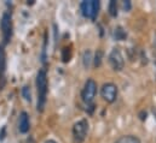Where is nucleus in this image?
<instances>
[{
  "label": "nucleus",
  "mask_w": 156,
  "mask_h": 143,
  "mask_svg": "<svg viewBox=\"0 0 156 143\" xmlns=\"http://www.w3.org/2000/svg\"><path fill=\"white\" fill-rule=\"evenodd\" d=\"M127 37V33L122 27H116L114 29V38L116 41H123Z\"/></svg>",
  "instance_id": "obj_11"
},
{
  "label": "nucleus",
  "mask_w": 156,
  "mask_h": 143,
  "mask_svg": "<svg viewBox=\"0 0 156 143\" xmlns=\"http://www.w3.org/2000/svg\"><path fill=\"white\" fill-rule=\"evenodd\" d=\"M45 143H57V142L53 141V140H47V141H45Z\"/></svg>",
  "instance_id": "obj_18"
},
{
  "label": "nucleus",
  "mask_w": 156,
  "mask_h": 143,
  "mask_svg": "<svg viewBox=\"0 0 156 143\" xmlns=\"http://www.w3.org/2000/svg\"><path fill=\"white\" fill-rule=\"evenodd\" d=\"M102 59H103V52L102 51H97L96 55H94V59H93L94 68H99L102 65Z\"/></svg>",
  "instance_id": "obj_13"
},
{
  "label": "nucleus",
  "mask_w": 156,
  "mask_h": 143,
  "mask_svg": "<svg viewBox=\"0 0 156 143\" xmlns=\"http://www.w3.org/2000/svg\"><path fill=\"white\" fill-rule=\"evenodd\" d=\"M109 15L112 17H114V18L117 17V2L114 1V0H112L109 2Z\"/></svg>",
  "instance_id": "obj_14"
},
{
  "label": "nucleus",
  "mask_w": 156,
  "mask_h": 143,
  "mask_svg": "<svg viewBox=\"0 0 156 143\" xmlns=\"http://www.w3.org/2000/svg\"><path fill=\"white\" fill-rule=\"evenodd\" d=\"M0 29H1V34H2L4 45H7L12 36V19H11L10 13L5 12L2 15L1 21H0Z\"/></svg>",
  "instance_id": "obj_5"
},
{
  "label": "nucleus",
  "mask_w": 156,
  "mask_h": 143,
  "mask_svg": "<svg viewBox=\"0 0 156 143\" xmlns=\"http://www.w3.org/2000/svg\"><path fill=\"white\" fill-rule=\"evenodd\" d=\"M121 6H122V10L123 11H126V12H128L129 10H131V1H128V0H125V1H122L121 2Z\"/></svg>",
  "instance_id": "obj_17"
},
{
  "label": "nucleus",
  "mask_w": 156,
  "mask_h": 143,
  "mask_svg": "<svg viewBox=\"0 0 156 143\" xmlns=\"http://www.w3.org/2000/svg\"><path fill=\"white\" fill-rule=\"evenodd\" d=\"M5 75H6V53L4 46H0V90H2L6 83Z\"/></svg>",
  "instance_id": "obj_8"
},
{
  "label": "nucleus",
  "mask_w": 156,
  "mask_h": 143,
  "mask_svg": "<svg viewBox=\"0 0 156 143\" xmlns=\"http://www.w3.org/2000/svg\"><path fill=\"white\" fill-rule=\"evenodd\" d=\"M108 60H109V64H110V66H112V69L114 71H122L123 70L125 59H123V55H122V53H121V51L119 48H114L109 53Z\"/></svg>",
  "instance_id": "obj_7"
},
{
  "label": "nucleus",
  "mask_w": 156,
  "mask_h": 143,
  "mask_svg": "<svg viewBox=\"0 0 156 143\" xmlns=\"http://www.w3.org/2000/svg\"><path fill=\"white\" fill-rule=\"evenodd\" d=\"M115 143H140V140L134 135H125L117 138Z\"/></svg>",
  "instance_id": "obj_10"
},
{
  "label": "nucleus",
  "mask_w": 156,
  "mask_h": 143,
  "mask_svg": "<svg viewBox=\"0 0 156 143\" xmlns=\"http://www.w3.org/2000/svg\"><path fill=\"white\" fill-rule=\"evenodd\" d=\"M91 62H92V53H91L90 49H87V51L83 52V55H82V63H83V66H85L86 69H88L90 65H91Z\"/></svg>",
  "instance_id": "obj_12"
},
{
  "label": "nucleus",
  "mask_w": 156,
  "mask_h": 143,
  "mask_svg": "<svg viewBox=\"0 0 156 143\" xmlns=\"http://www.w3.org/2000/svg\"><path fill=\"white\" fill-rule=\"evenodd\" d=\"M22 96L24 98V100L26 101H29L30 102V100H32V94H30V88L29 87H23L22 88Z\"/></svg>",
  "instance_id": "obj_15"
},
{
  "label": "nucleus",
  "mask_w": 156,
  "mask_h": 143,
  "mask_svg": "<svg viewBox=\"0 0 156 143\" xmlns=\"http://www.w3.org/2000/svg\"><path fill=\"white\" fill-rule=\"evenodd\" d=\"M101 4L98 0H91V1H82L80 5V10L83 17L90 18L92 21L97 19L98 12H99Z\"/></svg>",
  "instance_id": "obj_2"
},
{
  "label": "nucleus",
  "mask_w": 156,
  "mask_h": 143,
  "mask_svg": "<svg viewBox=\"0 0 156 143\" xmlns=\"http://www.w3.org/2000/svg\"><path fill=\"white\" fill-rule=\"evenodd\" d=\"M97 95V83L94 79L92 78H88L86 82H85V85L82 88V91H81V98H82V101L87 105L92 104V101L94 100Z\"/></svg>",
  "instance_id": "obj_3"
},
{
  "label": "nucleus",
  "mask_w": 156,
  "mask_h": 143,
  "mask_svg": "<svg viewBox=\"0 0 156 143\" xmlns=\"http://www.w3.org/2000/svg\"><path fill=\"white\" fill-rule=\"evenodd\" d=\"M117 93H119V90H117L116 84H114L112 82L104 83L102 89H101V95H102L103 100L108 104H113L116 101Z\"/></svg>",
  "instance_id": "obj_6"
},
{
  "label": "nucleus",
  "mask_w": 156,
  "mask_h": 143,
  "mask_svg": "<svg viewBox=\"0 0 156 143\" xmlns=\"http://www.w3.org/2000/svg\"><path fill=\"white\" fill-rule=\"evenodd\" d=\"M88 134V121L87 119H81L73 126V138L75 143H82Z\"/></svg>",
  "instance_id": "obj_4"
},
{
  "label": "nucleus",
  "mask_w": 156,
  "mask_h": 143,
  "mask_svg": "<svg viewBox=\"0 0 156 143\" xmlns=\"http://www.w3.org/2000/svg\"><path fill=\"white\" fill-rule=\"evenodd\" d=\"M70 57H72V53H70V49L69 48H63V51H62V59H63V62L64 63H68L69 60H70Z\"/></svg>",
  "instance_id": "obj_16"
},
{
  "label": "nucleus",
  "mask_w": 156,
  "mask_h": 143,
  "mask_svg": "<svg viewBox=\"0 0 156 143\" xmlns=\"http://www.w3.org/2000/svg\"><path fill=\"white\" fill-rule=\"evenodd\" d=\"M29 128H30L29 115L27 112H22L20 114V119H18V130L21 134H27L29 131Z\"/></svg>",
  "instance_id": "obj_9"
},
{
  "label": "nucleus",
  "mask_w": 156,
  "mask_h": 143,
  "mask_svg": "<svg viewBox=\"0 0 156 143\" xmlns=\"http://www.w3.org/2000/svg\"><path fill=\"white\" fill-rule=\"evenodd\" d=\"M37 91H38V104L37 109L39 112H42L46 100H47V91H48V82H47V73L45 69L39 70L37 75Z\"/></svg>",
  "instance_id": "obj_1"
}]
</instances>
